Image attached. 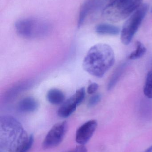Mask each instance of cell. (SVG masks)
<instances>
[{
	"label": "cell",
	"instance_id": "16",
	"mask_svg": "<svg viewBox=\"0 0 152 152\" xmlns=\"http://www.w3.org/2000/svg\"><path fill=\"white\" fill-rule=\"evenodd\" d=\"M34 137L33 135L29 136L26 140L18 147L15 152H28L33 145Z\"/></svg>",
	"mask_w": 152,
	"mask_h": 152
},
{
	"label": "cell",
	"instance_id": "19",
	"mask_svg": "<svg viewBox=\"0 0 152 152\" xmlns=\"http://www.w3.org/2000/svg\"><path fill=\"white\" fill-rule=\"evenodd\" d=\"M99 86L96 83H92L88 86L87 88V93L89 94H93L98 90Z\"/></svg>",
	"mask_w": 152,
	"mask_h": 152
},
{
	"label": "cell",
	"instance_id": "18",
	"mask_svg": "<svg viewBox=\"0 0 152 152\" xmlns=\"http://www.w3.org/2000/svg\"><path fill=\"white\" fill-rule=\"evenodd\" d=\"M101 99V96L100 94H95L92 96L88 101V105L89 107H93L99 103Z\"/></svg>",
	"mask_w": 152,
	"mask_h": 152
},
{
	"label": "cell",
	"instance_id": "1",
	"mask_svg": "<svg viewBox=\"0 0 152 152\" xmlns=\"http://www.w3.org/2000/svg\"><path fill=\"white\" fill-rule=\"evenodd\" d=\"M115 56L109 45L99 43L92 46L83 61L85 71L97 77H103L114 65Z\"/></svg>",
	"mask_w": 152,
	"mask_h": 152
},
{
	"label": "cell",
	"instance_id": "8",
	"mask_svg": "<svg viewBox=\"0 0 152 152\" xmlns=\"http://www.w3.org/2000/svg\"><path fill=\"white\" fill-rule=\"evenodd\" d=\"M33 84V81L30 80L18 82L6 91L4 97V101L8 102L12 101L21 93L30 88Z\"/></svg>",
	"mask_w": 152,
	"mask_h": 152
},
{
	"label": "cell",
	"instance_id": "4",
	"mask_svg": "<svg viewBox=\"0 0 152 152\" xmlns=\"http://www.w3.org/2000/svg\"><path fill=\"white\" fill-rule=\"evenodd\" d=\"M149 10V6L144 3L137 9L124 24L121 31L120 40L125 45L131 43L136 33L142 24Z\"/></svg>",
	"mask_w": 152,
	"mask_h": 152
},
{
	"label": "cell",
	"instance_id": "15",
	"mask_svg": "<svg viewBox=\"0 0 152 152\" xmlns=\"http://www.w3.org/2000/svg\"><path fill=\"white\" fill-rule=\"evenodd\" d=\"M143 92L146 97L152 99V70L149 71L146 76Z\"/></svg>",
	"mask_w": 152,
	"mask_h": 152
},
{
	"label": "cell",
	"instance_id": "7",
	"mask_svg": "<svg viewBox=\"0 0 152 152\" xmlns=\"http://www.w3.org/2000/svg\"><path fill=\"white\" fill-rule=\"evenodd\" d=\"M105 0H87L81 7L78 19V27H80L89 14L102 8Z\"/></svg>",
	"mask_w": 152,
	"mask_h": 152
},
{
	"label": "cell",
	"instance_id": "13",
	"mask_svg": "<svg viewBox=\"0 0 152 152\" xmlns=\"http://www.w3.org/2000/svg\"><path fill=\"white\" fill-rule=\"evenodd\" d=\"M126 66V63H122V64L120 65L115 70V72L113 73L108 83V86H107L108 90H111L112 89L117 83L123 74V72H124Z\"/></svg>",
	"mask_w": 152,
	"mask_h": 152
},
{
	"label": "cell",
	"instance_id": "6",
	"mask_svg": "<svg viewBox=\"0 0 152 152\" xmlns=\"http://www.w3.org/2000/svg\"><path fill=\"white\" fill-rule=\"evenodd\" d=\"M97 121L91 120L79 128L76 133V142L80 145H84L92 138L97 128Z\"/></svg>",
	"mask_w": 152,
	"mask_h": 152
},
{
	"label": "cell",
	"instance_id": "20",
	"mask_svg": "<svg viewBox=\"0 0 152 152\" xmlns=\"http://www.w3.org/2000/svg\"><path fill=\"white\" fill-rule=\"evenodd\" d=\"M144 152H152V145Z\"/></svg>",
	"mask_w": 152,
	"mask_h": 152
},
{
	"label": "cell",
	"instance_id": "17",
	"mask_svg": "<svg viewBox=\"0 0 152 152\" xmlns=\"http://www.w3.org/2000/svg\"><path fill=\"white\" fill-rule=\"evenodd\" d=\"M74 96L78 105L80 104L84 101L85 96V89L84 88H81L78 89Z\"/></svg>",
	"mask_w": 152,
	"mask_h": 152
},
{
	"label": "cell",
	"instance_id": "14",
	"mask_svg": "<svg viewBox=\"0 0 152 152\" xmlns=\"http://www.w3.org/2000/svg\"><path fill=\"white\" fill-rule=\"evenodd\" d=\"M136 50L133 52L129 56V59L130 60H136L140 58L143 56L146 53V47L139 41H137L136 43Z\"/></svg>",
	"mask_w": 152,
	"mask_h": 152
},
{
	"label": "cell",
	"instance_id": "12",
	"mask_svg": "<svg viewBox=\"0 0 152 152\" xmlns=\"http://www.w3.org/2000/svg\"><path fill=\"white\" fill-rule=\"evenodd\" d=\"M46 96L48 102L54 105L62 103L65 100V95L63 92L57 88H52L49 90Z\"/></svg>",
	"mask_w": 152,
	"mask_h": 152
},
{
	"label": "cell",
	"instance_id": "10",
	"mask_svg": "<svg viewBox=\"0 0 152 152\" xmlns=\"http://www.w3.org/2000/svg\"><path fill=\"white\" fill-rule=\"evenodd\" d=\"M38 105V102L35 98L28 96L20 101L18 104V109L21 112H33L37 109Z\"/></svg>",
	"mask_w": 152,
	"mask_h": 152
},
{
	"label": "cell",
	"instance_id": "2",
	"mask_svg": "<svg viewBox=\"0 0 152 152\" xmlns=\"http://www.w3.org/2000/svg\"><path fill=\"white\" fill-rule=\"evenodd\" d=\"M143 4V0H112L103 10V16L112 22L129 18Z\"/></svg>",
	"mask_w": 152,
	"mask_h": 152
},
{
	"label": "cell",
	"instance_id": "22",
	"mask_svg": "<svg viewBox=\"0 0 152 152\" xmlns=\"http://www.w3.org/2000/svg\"><path fill=\"white\" fill-rule=\"evenodd\" d=\"M112 1V0H105V1H108L109 2H109H110L111 1Z\"/></svg>",
	"mask_w": 152,
	"mask_h": 152
},
{
	"label": "cell",
	"instance_id": "11",
	"mask_svg": "<svg viewBox=\"0 0 152 152\" xmlns=\"http://www.w3.org/2000/svg\"><path fill=\"white\" fill-rule=\"evenodd\" d=\"M95 31L97 34L101 35H117L119 34L120 30L118 27L114 25L102 23L96 26Z\"/></svg>",
	"mask_w": 152,
	"mask_h": 152
},
{
	"label": "cell",
	"instance_id": "9",
	"mask_svg": "<svg viewBox=\"0 0 152 152\" xmlns=\"http://www.w3.org/2000/svg\"><path fill=\"white\" fill-rule=\"evenodd\" d=\"M77 105L75 96L73 95L60 107L58 111V116L63 118H68L76 110Z\"/></svg>",
	"mask_w": 152,
	"mask_h": 152
},
{
	"label": "cell",
	"instance_id": "23",
	"mask_svg": "<svg viewBox=\"0 0 152 152\" xmlns=\"http://www.w3.org/2000/svg\"><path fill=\"white\" fill-rule=\"evenodd\" d=\"M151 12H152V9H151Z\"/></svg>",
	"mask_w": 152,
	"mask_h": 152
},
{
	"label": "cell",
	"instance_id": "5",
	"mask_svg": "<svg viewBox=\"0 0 152 152\" xmlns=\"http://www.w3.org/2000/svg\"><path fill=\"white\" fill-rule=\"evenodd\" d=\"M68 130L66 121L59 122L54 125L46 134L43 143L44 149H52L61 143Z\"/></svg>",
	"mask_w": 152,
	"mask_h": 152
},
{
	"label": "cell",
	"instance_id": "3",
	"mask_svg": "<svg viewBox=\"0 0 152 152\" xmlns=\"http://www.w3.org/2000/svg\"><path fill=\"white\" fill-rule=\"evenodd\" d=\"M15 28L21 36L27 39L43 38L50 33L51 26L46 20L35 18H27L18 20Z\"/></svg>",
	"mask_w": 152,
	"mask_h": 152
},
{
	"label": "cell",
	"instance_id": "21",
	"mask_svg": "<svg viewBox=\"0 0 152 152\" xmlns=\"http://www.w3.org/2000/svg\"><path fill=\"white\" fill-rule=\"evenodd\" d=\"M68 152H79V151H78L77 149H76V148H75V149H73V150H71V151H69Z\"/></svg>",
	"mask_w": 152,
	"mask_h": 152
}]
</instances>
